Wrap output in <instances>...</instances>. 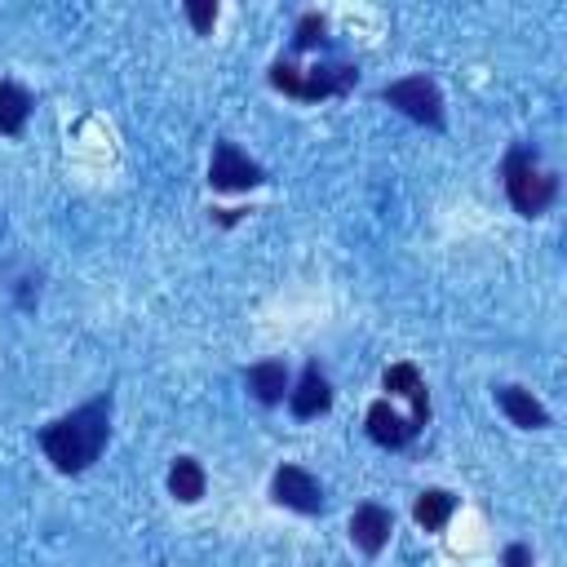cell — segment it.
Wrapping results in <instances>:
<instances>
[{
    "label": "cell",
    "mask_w": 567,
    "mask_h": 567,
    "mask_svg": "<svg viewBox=\"0 0 567 567\" xmlns=\"http://www.w3.org/2000/svg\"><path fill=\"white\" fill-rule=\"evenodd\" d=\"M310 44H323V18L319 13H306L297 22V35H292V49H310Z\"/></svg>",
    "instance_id": "16"
},
{
    "label": "cell",
    "mask_w": 567,
    "mask_h": 567,
    "mask_svg": "<svg viewBox=\"0 0 567 567\" xmlns=\"http://www.w3.org/2000/svg\"><path fill=\"white\" fill-rule=\"evenodd\" d=\"M270 496H275L279 505H288V509H297V514H319V509H323V487H319V478H315L310 470H301V465H279V470L270 474Z\"/></svg>",
    "instance_id": "6"
},
{
    "label": "cell",
    "mask_w": 567,
    "mask_h": 567,
    "mask_svg": "<svg viewBox=\"0 0 567 567\" xmlns=\"http://www.w3.org/2000/svg\"><path fill=\"white\" fill-rule=\"evenodd\" d=\"M31 93L22 89V84H13V80H0V133H9V137H18L22 133V124H27V115H31Z\"/></svg>",
    "instance_id": "15"
},
{
    "label": "cell",
    "mask_w": 567,
    "mask_h": 567,
    "mask_svg": "<svg viewBox=\"0 0 567 567\" xmlns=\"http://www.w3.org/2000/svg\"><path fill=\"white\" fill-rule=\"evenodd\" d=\"M381 97H385L394 111H403L408 120H416V124H430V128L443 124V93H439V84L425 80V75H403V80L385 84Z\"/></svg>",
    "instance_id": "4"
},
{
    "label": "cell",
    "mask_w": 567,
    "mask_h": 567,
    "mask_svg": "<svg viewBox=\"0 0 567 567\" xmlns=\"http://www.w3.org/2000/svg\"><path fill=\"white\" fill-rule=\"evenodd\" d=\"M452 509H456V496H452L447 487H425V492L416 496V505H412V518H416V527H425V532H443L447 518H452Z\"/></svg>",
    "instance_id": "14"
},
{
    "label": "cell",
    "mask_w": 567,
    "mask_h": 567,
    "mask_svg": "<svg viewBox=\"0 0 567 567\" xmlns=\"http://www.w3.org/2000/svg\"><path fill=\"white\" fill-rule=\"evenodd\" d=\"M106 439H111V394H97L40 430V447L53 461V470H62V474L89 470L102 456Z\"/></svg>",
    "instance_id": "1"
},
{
    "label": "cell",
    "mask_w": 567,
    "mask_h": 567,
    "mask_svg": "<svg viewBox=\"0 0 567 567\" xmlns=\"http://www.w3.org/2000/svg\"><path fill=\"white\" fill-rule=\"evenodd\" d=\"M288 408H292V416H301V421H310V416H319V412L332 408V385H328V377L319 372L315 359L301 368V381L288 390Z\"/></svg>",
    "instance_id": "9"
},
{
    "label": "cell",
    "mask_w": 567,
    "mask_h": 567,
    "mask_svg": "<svg viewBox=\"0 0 567 567\" xmlns=\"http://www.w3.org/2000/svg\"><path fill=\"white\" fill-rule=\"evenodd\" d=\"M204 487H208V474H204V465H199L195 456H177V461L168 465V492H173L182 505H195V501L204 496Z\"/></svg>",
    "instance_id": "13"
},
{
    "label": "cell",
    "mask_w": 567,
    "mask_h": 567,
    "mask_svg": "<svg viewBox=\"0 0 567 567\" xmlns=\"http://www.w3.org/2000/svg\"><path fill=\"white\" fill-rule=\"evenodd\" d=\"M390 532H394V514L385 505H377V501L354 505V514H350V540L363 554H381L385 540H390Z\"/></svg>",
    "instance_id": "8"
},
{
    "label": "cell",
    "mask_w": 567,
    "mask_h": 567,
    "mask_svg": "<svg viewBox=\"0 0 567 567\" xmlns=\"http://www.w3.org/2000/svg\"><path fill=\"white\" fill-rule=\"evenodd\" d=\"M244 381H248V390H252L257 403L275 408V403H284V394H288V363H284V359H261V363H252V368L244 372Z\"/></svg>",
    "instance_id": "12"
},
{
    "label": "cell",
    "mask_w": 567,
    "mask_h": 567,
    "mask_svg": "<svg viewBox=\"0 0 567 567\" xmlns=\"http://www.w3.org/2000/svg\"><path fill=\"white\" fill-rule=\"evenodd\" d=\"M186 18H190V27L199 35H208L213 31V18H217V4L213 0H186Z\"/></svg>",
    "instance_id": "17"
},
{
    "label": "cell",
    "mask_w": 567,
    "mask_h": 567,
    "mask_svg": "<svg viewBox=\"0 0 567 567\" xmlns=\"http://www.w3.org/2000/svg\"><path fill=\"white\" fill-rule=\"evenodd\" d=\"M381 385L390 390V394H403L408 403H412V430L421 434L425 430V421H430V394H425V381H421V372H416V363H408V359H399V363H390L385 368V377H381Z\"/></svg>",
    "instance_id": "7"
},
{
    "label": "cell",
    "mask_w": 567,
    "mask_h": 567,
    "mask_svg": "<svg viewBox=\"0 0 567 567\" xmlns=\"http://www.w3.org/2000/svg\"><path fill=\"white\" fill-rule=\"evenodd\" d=\"M270 84L297 102H319V97H341L359 84V71L350 62H319V66H292L288 58H279L270 66Z\"/></svg>",
    "instance_id": "3"
},
{
    "label": "cell",
    "mask_w": 567,
    "mask_h": 567,
    "mask_svg": "<svg viewBox=\"0 0 567 567\" xmlns=\"http://www.w3.org/2000/svg\"><path fill=\"white\" fill-rule=\"evenodd\" d=\"M368 439L381 443V447H403L408 439H416V430H412L408 416H399V412L390 408V399H377V403L368 408Z\"/></svg>",
    "instance_id": "11"
},
{
    "label": "cell",
    "mask_w": 567,
    "mask_h": 567,
    "mask_svg": "<svg viewBox=\"0 0 567 567\" xmlns=\"http://www.w3.org/2000/svg\"><path fill=\"white\" fill-rule=\"evenodd\" d=\"M501 177H505V195H509L514 213H523V217H540L558 199V173L545 168L532 146H509Z\"/></svg>",
    "instance_id": "2"
},
{
    "label": "cell",
    "mask_w": 567,
    "mask_h": 567,
    "mask_svg": "<svg viewBox=\"0 0 567 567\" xmlns=\"http://www.w3.org/2000/svg\"><path fill=\"white\" fill-rule=\"evenodd\" d=\"M208 182H213V190H252V186H261L266 182V168L257 164V159H248L235 142H217L213 146V159H208Z\"/></svg>",
    "instance_id": "5"
},
{
    "label": "cell",
    "mask_w": 567,
    "mask_h": 567,
    "mask_svg": "<svg viewBox=\"0 0 567 567\" xmlns=\"http://www.w3.org/2000/svg\"><path fill=\"white\" fill-rule=\"evenodd\" d=\"M496 408L509 416V425L518 430H545L549 425V412L540 408V399H532V390L523 385H496Z\"/></svg>",
    "instance_id": "10"
},
{
    "label": "cell",
    "mask_w": 567,
    "mask_h": 567,
    "mask_svg": "<svg viewBox=\"0 0 567 567\" xmlns=\"http://www.w3.org/2000/svg\"><path fill=\"white\" fill-rule=\"evenodd\" d=\"M501 567H532V549L527 545H509L501 554Z\"/></svg>",
    "instance_id": "18"
}]
</instances>
